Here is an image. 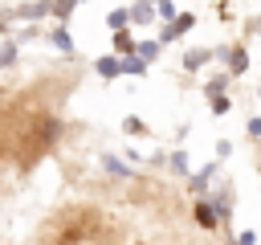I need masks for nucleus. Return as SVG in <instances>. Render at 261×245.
Returning a JSON list of instances; mask_svg holds the SVG:
<instances>
[{"instance_id": "nucleus-3", "label": "nucleus", "mask_w": 261, "mask_h": 245, "mask_svg": "<svg viewBox=\"0 0 261 245\" xmlns=\"http://www.w3.org/2000/svg\"><path fill=\"white\" fill-rule=\"evenodd\" d=\"M98 69H102L106 78H114V74H118V61H110V57H102V61H98Z\"/></svg>"}, {"instance_id": "nucleus-2", "label": "nucleus", "mask_w": 261, "mask_h": 245, "mask_svg": "<svg viewBox=\"0 0 261 245\" xmlns=\"http://www.w3.org/2000/svg\"><path fill=\"white\" fill-rule=\"evenodd\" d=\"M16 61V41H4L0 45V65H12Z\"/></svg>"}, {"instance_id": "nucleus-1", "label": "nucleus", "mask_w": 261, "mask_h": 245, "mask_svg": "<svg viewBox=\"0 0 261 245\" xmlns=\"http://www.w3.org/2000/svg\"><path fill=\"white\" fill-rule=\"evenodd\" d=\"M49 41H53L57 49H65V53L73 49V41H69V33H65V29H53V33H49Z\"/></svg>"}, {"instance_id": "nucleus-4", "label": "nucleus", "mask_w": 261, "mask_h": 245, "mask_svg": "<svg viewBox=\"0 0 261 245\" xmlns=\"http://www.w3.org/2000/svg\"><path fill=\"white\" fill-rule=\"evenodd\" d=\"M0 33H4V16H0Z\"/></svg>"}]
</instances>
